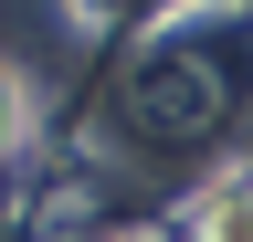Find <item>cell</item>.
<instances>
[{"instance_id": "cell-1", "label": "cell", "mask_w": 253, "mask_h": 242, "mask_svg": "<svg viewBox=\"0 0 253 242\" xmlns=\"http://www.w3.org/2000/svg\"><path fill=\"white\" fill-rule=\"evenodd\" d=\"M201 232H211V242H253V190H221V200L201 210Z\"/></svg>"}, {"instance_id": "cell-2", "label": "cell", "mask_w": 253, "mask_h": 242, "mask_svg": "<svg viewBox=\"0 0 253 242\" xmlns=\"http://www.w3.org/2000/svg\"><path fill=\"white\" fill-rule=\"evenodd\" d=\"M21 137V74H0V147Z\"/></svg>"}]
</instances>
